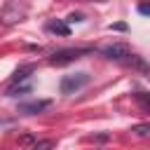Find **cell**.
I'll return each mask as SVG.
<instances>
[{
  "label": "cell",
  "mask_w": 150,
  "mask_h": 150,
  "mask_svg": "<svg viewBox=\"0 0 150 150\" xmlns=\"http://www.w3.org/2000/svg\"><path fill=\"white\" fill-rule=\"evenodd\" d=\"M23 16H26V7H23L21 2H16V0H9V2L2 7V12H0V23L14 26V23L23 21Z\"/></svg>",
  "instance_id": "6da1fadb"
},
{
  "label": "cell",
  "mask_w": 150,
  "mask_h": 150,
  "mask_svg": "<svg viewBox=\"0 0 150 150\" xmlns=\"http://www.w3.org/2000/svg\"><path fill=\"white\" fill-rule=\"evenodd\" d=\"M91 47H70V49H59L49 56V63L52 66H66L70 61H77L82 54H89Z\"/></svg>",
  "instance_id": "7a4b0ae2"
},
{
  "label": "cell",
  "mask_w": 150,
  "mask_h": 150,
  "mask_svg": "<svg viewBox=\"0 0 150 150\" xmlns=\"http://www.w3.org/2000/svg\"><path fill=\"white\" fill-rule=\"evenodd\" d=\"M89 84V75L87 73H70V75H63L61 80V94H75L80 91L82 87Z\"/></svg>",
  "instance_id": "3957f363"
},
{
  "label": "cell",
  "mask_w": 150,
  "mask_h": 150,
  "mask_svg": "<svg viewBox=\"0 0 150 150\" xmlns=\"http://www.w3.org/2000/svg\"><path fill=\"white\" fill-rule=\"evenodd\" d=\"M101 54H103L105 59H110V61H124L131 52H129V47H127L124 42H115V45L103 47V49H101Z\"/></svg>",
  "instance_id": "277c9868"
},
{
  "label": "cell",
  "mask_w": 150,
  "mask_h": 150,
  "mask_svg": "<svg viewBox=\"0 0 150 150\" xmlns=\"http://www.w3.org/2000/svg\"><path fill=\"white\" fill-rule=\"evenodd\" d=\"M49 105H52V101H49V98H40V101H28V103H19V112H23V115H38V112L47 110Z\"/></svg>",
  "instance_id": "5b68a950"
},
{
  "label": "cell",
  "mask_w": 150,
  "mask_h": 150,
  "mask_svg": "<svg viewBox=\"0 0 150 150\" xmlns=\"http://www.w3.org/2000/svg\"><path fill=\"white\" fill-rule=\"evenodd\" d=\"M49 33H56V35H70V26L66 23V21H61V19H56V21H47V26H45Z\"/></svg>",
  "instance_id": "8992f818"
},
{
  "label": "cell",
  "mask_w": 150,
  "mask_h": 150,
  "mask_svg": "<svg viewBox=\"0 0 150 150\" xmlns=\"http://www.w3.org/2000/svg\"><path fill=\"white\" fill-rule=\"evenodd\" d=\"M30 82L26 80H19V82H12L9 89H7V96H21V94H30Z\"/></svg>",
  "instance_id": "52a82bcc"
},
{
  "label": "cell",
  "mask_w": 150,
  "mask_h": 150,
  "mask_svg": "<svg viewBox=\"0 0 150 150\" xmlns=\"http://www.w3.org/2000/svg\"><path fill=\"white\" fill-rule=\"evenodd\" d=\"M33 70H35V66H33V63H26V66H19V68L14 70V75H12V82H19V80H28Z\"/></svg>",
  "instance_id": "ba28073f"
},
{
  "label": "cell",
  "mask_w": 150,
  "mask_h": 150,
  "mask_svg": "<svg viewBox=\"0 0 150 150\" xmlns=\"http://www.w3.org/2000/svg\"><path fill=\"white\" fill-rule=\"evenodd\" d=\"M131 131H134L136 136H148V134H150V124H136Z\"/></svg>",
  "instance_id": "9c48e42d"
},
{
  "label": "cell",
  "mask_w": 150,
  "mask_h": 150,
  "mask_svg": "<svg viewBox=\"0 0 150 150\" xmlns=\"http://www.w3.org/2000/svg\"><path fill=\"white\" fill-rule=\"evenodd\" d=\"M138 101H141V105L150 112V94H138Z\"/></svg>",
  "instance_id": "30bf717a"
},
{
  "label": "cell",
  "mask_w": 150,
  "mask_h": 150,
  "mask_svg": "<svg viewBox=\"0 0 150 150\" xmlns=\"http://www.w3.org/2000/svg\"><path fill=\"white\" fill-rule=\"evenodd\" d=\"M138 14L150 16V2H141V5H138Z\"/></svg>",
  "instance_id": "8fae6325"
},
{
  "label": "cell",
  "mask_w": 150,
  "mask_h": 150,
  "mask_svg": "<svg viewBox=\"0 0 150 150\" xmlns=\"http://www.w3.org/2000/svg\"><path fill=\"white\" fill-rule=\"evenodd\" d=\"M54 145V141H38L35 143V148H52Z\"/></svg>",
  "instance_id": "7c38bea8"
},
{
  "label": "cell",
  "mask_w": 150,
  "mask_h": 150,
  "mask_svg": "<svg viewBox=\"0 0 150 150\" xmlns=\"http://www.w3.org/2000/svg\"><path fill=\"white\" fill-rule=\"evenodd\" d=\"M66 21H82V14H70Z\"/></svg>",
  "instance_id": "4fadbf2b"
}]
</instances>
